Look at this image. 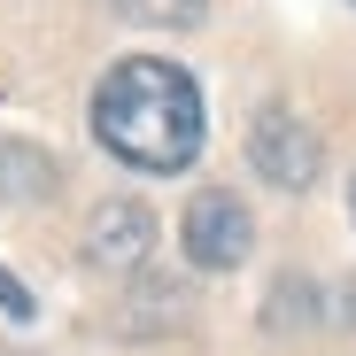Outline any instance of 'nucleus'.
I'll use <instances>...</instances> for the list:
<instances>
[{"mask_svg":"<svg viewBox=\"0 0 356 356\" xmlns=\"http://www.w3.org/2000/svg\"><path fill=\"white\" fill-rule=\"evenodd\" d=\"M178 241H186V264L194 271H232V264H248L256 217H248V202H232L225 186H202L186 202V217H178Z\"/></svg>","mask_w":356,"mask_h":356,"instance_id":"obj_3","label":"nucleus"},{"mask_svg":"<svg viewBox=\"0 0 356 356\" xmlns=\"http://www.w3.org/2000/svg\"><path fill=\"white\" fill-rule=\"evenodd\" d=\"M0 310H8L16 325H31V310H39V302H31V286H24L16 271H0Z\"/></svg>","mask_w":356,"mask_h":356,"instance_id":"obj_7","label":"nucleus"},{"mask_svg":"<svg viewBox=\"0 0 356 356\" xmlns=\"http://www.w3.org/2000/svg\"><path fill=\"white\" fill-rule=\"evenodd\" d=\"M54 155H39V147H16V140H0V194L8 202H47L54 194Z\"/></svg>","mask_w":356,"mask_h":356,"instance_id":"obj_5","label":"nucleus"},{"mask_svg":"<svg viewBox=\"0 0 356 356\" xmlns=\"http://www.w3.org/2000/svg\"><path fill=\"white\" fill-rule=\"evenodd\" d=\"M93 140L132 170H186L202 155V93L178 63L132 54L93 86Z\"/></svg>","mask_w":356,"mask_h":356,"instance_id":"obj_1","label":"nucleus"},{"mask_svg":"<svg viewBox=\"0 0 356 356\" xmlns=\"http://www.w3.org/2000/svg\"><path fill=\"white\" fill-rule=\"evenodd\" d=\"M147 248H155V217H147L140 202H101V209L86 217V256H93V264L132 271V264H147Z\"/></svg>","mask_w":356,"mask_h":356,"instance_id":"obj_4","label":"nucleus"},{"mask_svg":"<svg viewBox=\"0 0 356 356\" xmlns=\"http://www.w3.org/2000/svg\"><path fill=\"white\" fill-rule=\"evenodd\" d=\"M348 217H356V186H348Z\"/></svg>","mask_w":356,"mask_h":356,"instance_id":"obj_8","label":"nucleus"},{"mask_svg":"<svg viewBox=\"0 0 356 356\" xmlns=\"http://www.w3.org/2000/svg\"><path fill=\"white\" fill-rule=\"evenodd\" d=\"M116 16H132L147 31H194L209 16V0H116Z\"/></svg>","mask_w":356,"mask_h":356,"instance_id":"obj_6","label":"nucleus"},{"mask_svg":"<svg viewBox=\"0 0 356 356\" xmlns=\"http://www.w3.org/2000/svg\"><path fill=\"white\" fill-rule=\"evenodd\" d=\"M248 163H256L264 186L302 194V186H318V170H325V140H318L294 108H264L256 124H248Z\"/></svg>","mask_w":356,"mask_h":356,"instance_id":"obj_2","label":"nucleus"}]
</instances>
